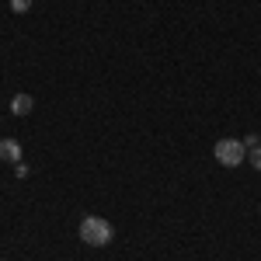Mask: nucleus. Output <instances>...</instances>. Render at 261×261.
I'll return each mask as SVG.
<instances>
[{
    "instance_id": "f257e3e1",
    "label": "nucleus",
    "mask_w": 261,
    "mask_h": 261,
    "mask_svg": "<svg viewBox=\"0 0 261 261\" xmlns=\"http://www.w3.org/2000/svg\"><path fill=\"white\" fill-rule=\"evenodd\" d=\"M112 223L105 220V216H84L81 220V241L91 244V247H105V244H112Z\"/></svg>"
},
{
    "instance_id": "39448f33",
    "label": "nucleus",
    "mask_w": 261,
    "mask_h": 261,
    "mask_svg": "<svg viewBox=\"0 0 261 261\" xmlns=\"http://www.w3.org/2000/svg\"><path fill=\"white\" fill-rule=\"evenodd\" d=\"M247 164L261 171V146H254V150H247Z\"/></svg>"
},
{
    "instance_id": "7ed1b4c3",
    "label": "nucleus",
    "mask_w": 261,
    "mask_h": 261,
    "mask_svg": "<svg viewBox=\"0 0 261 261\" xmlns=\"http://www.w3.org/2000/svg\"><path fill=\"white\" fill-rule=\"evenodd\" d=\"M0 161H7V164H21V143L18 140H0Z\"/></svg>"
},
{
    "instance_id": "0eeeda50",
    "label": "nucleus",
    "mask_w": 261,
    "mask_h": 261,
    "mask_svg": "<svg viewBox=\"0 0 261 261\" xmlns=\"http://www.w3.org/2000/svg\"><path fill=\"white\" fill-rule=\"evenodd\" d=\"M244 146H247V150H254V146H261V140L251 133V136H244Z\"/></svg>"
},
{
    "instance_id": "f03ea898",
    "label": "nucleus",
    "mask_w": 261,
    "mask_h": 261,
    "mask_svg": "<svg viewBox=\"0 0 261 261\" xmlns=\"http://www.w3.org/2000/svg\"><path fill=\"white\" fill-rule=\"evenodd\" d=\"M216 161L223 164V167H237V164L247 161V146H244V140H220L216 143Z\"/></svg>"
},
{
    "instance_id": "20e7f679",
    "label": "nucleus",
    "mask_w": 261,
    "mask_h": 261,
    "mask_svg": "<svg viewBox=\"0 0 261 261\" xmlns=\"http://www.w3.org/2000/svg\"><path fill=\"white\" fill-rule=\"evenodd\" d=\"M32 108H35L32 94H14V98H11V115H28Z\"/></svg>"
},
{
    "instance_id": "423d86ee",
    "label": "nucleus",
    "mask_w": 261,
    "mask_h": 261,
    "mask_svg": "<svg viewBox=\"0 0 261 261\" xmlns=\"http://www.w3.org/2000/svg\"><path fill=\"white\" fill-rule=\"evenodd\" d=\"M28 7H32V0H11V11H14V14H24Z\"/></svg>"
},
{
    "instance_id": "6e6552de",
    "label": "nucleus",
    "mask_w": 261,
    "mask_h": 261,
    "mask_svg": "<svg viewBox=\"0 0 261 261\" xmlns=\"http://www.w3.org/2000/svg\"><path fill=\"white\" fill-rule=\"evenodd\" d=\"M14 174L18 178H28V164H14Z\"/></svg>"
}]
</instances>
